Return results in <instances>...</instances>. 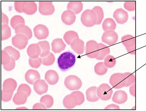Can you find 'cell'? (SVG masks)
<instances>
[{
  "label": "cell",
  "mask_w": 146,
  "mask_h": 111,
  "mask_svg": "<svg viewBox=\"0 0 146 111\" xmlns=\"http://www.w3.org/2000/svg\"><path fill=\"white\" fill-rule=\"evenodd\" d=\"M124 8L129 11H133L135 8V1H126L124 4Z\"/></svg>",
  "instance_id": "f6af8a7d"
},
{
  "label": "cell",
  "mask_w": 146,
  "mask_h": 111,
  "mask_svg": "<svg viewBox=\"0 0 146 111\" xmlns=\"http://www.w3.org/2000/svg\"><path fill=\"white\" fill-rule=\"evenodd\" d=\"M116 63V59L112 55H108L105 58L104 63L107 68H111L114 67Z\"/></svg>",
  "instance_id": "ab89813d"
},
{
  "label": "cell",
  "mask_w": 146,
  "mask_h": 111,
  "mask_svg": "<svg viewBox=\"0 0 146 111\" xmlns=\"http://www.w3.org/2000/svg\"><path fill=\"white\" fill-rule=\"evenodd\" d=\"M128 99L127 93L124 91L119 90L116 91L112 98L114 102L119 104H123L127 101Z\"/></svg>",
  "instance_id": "2e32d148"
},
{
  "label": "cell",
  "mask_w": 146,
  "mask_h": 111,
  "mask_svg": "<svg viewBox=\"0 0 146 111\" xmlns=\"http://www.w3.org/2000/svg\"><path fill=\"white\" fill-rule=\"evenodd\" d=\"M64 39L66 43L70 45L74 39L79 38L78 33L74 31H69L66 32L64 35Z\"/></svg>",
  "instance_id": "f546056e"
},
{
  "label": "cell",
  "mask_w": 146,
  "mask_h": 111,
  "mask_svg": "<svg viewBox=\"0 0 146 111\" xmlns=\"http://www.w3.org/2000/svg\"><path fill=\"white\" fill-rule=\"evenodd\" d=\"M100 47V53L98 56L96 58L98 60H103L105 57L110 52V48L102 43H99Z\"/></svg>",
  "instance_id": "4dcf8cb0"
},
{
  "label": "cell",
  "mask_w": 146,
  "mask_h": 111,
  "mask_svg": "<svg viewBox=\"0 0 146 111\" xmlns=\"http://www.w3.org/2000/svg\"><path fill=\"white\" fill-rule=\"evenodd\" d=\"M95 72L99 75H102L106 74L108 71V68L103 62L97 63L94 67Z\"/></svg>",
  "instance_id": "1f68e13d"
},
{
  "label": "cell",
  "mask_w": 146,
  "mask_h": 111,
  "mask_svg": "<svg viewBox=\"0 0 146 111\" xmlns=\"http://www.w3.org/2000/svg\"><path fill=\"white\" fill-rule=\"evenodd\" d=\"M113 92L111 88L108 84L103 83L98 88L96 93L99 98L103 100H107L111 98Z\"/></svg>",
  "instance_id": "8992f818"
},
{
  "label": "cell",
  "mask_w": 146,
  "mask_h": 111,
  "mask_svg": "<svg viewBox=\"0 0 146 111\" xmlns=\"http://www.w3.org/2000/svg\"><path fill=\"white\" fill-rule=\"evenodd\" d=\"M96 13L97 17V22L96 24H100L104 17V13L103 10L100 6H95L92 9Z\"/></svg>",
  "instance_id": "74e56055"
},
{
  "label": "cell",
  "mask_w": 146,
  "mask_h": 111,
  "mask_svg": "<svg viewBox=\"0 0 146 111\" xmlns=\"http://www.w3.org/2000/svg\"><path fill=\"white\" fill-rule=\"evenodd\" d=\"M17 85L16 81L14 79L9 78L5 80L3 85V89L10 92H13Z\"/></svg>",
  "instance_id": "603a6c76"
},
{
  "label": "cell",
  "mask_w": 146,
  "mask_h": 111,
  "mask_svg": "<svg viewBox=\"0 0 146 111\" xmlns=\"http://www.w3.org/2000/svg\"><path fill=\"white\" fill-rule=\"evenodd\" d=\"M97 88L93 86L88 88L86 91V99L88 101L90 102H95L98 100L99 98L97 96Z\"/></svg>",
  "instance_id": "484cf974"
},
{
  "label": "cell",
  "mask_w": 146,
  "mask_h": 111,
  "mask_svg": "<svg viewBox=\"0 0 146 111\" xmlns=\"http://www.w3.org/2000/svg\"><path fill=\"white\" fill-rule=\"evenodd\" d=\"M16 109H27L26 108H25V107H21V108H17Z\"/></svg>",
  "instance_id": "11a10c76"
},
{
  "label": "cell",
  "mask_w": 146,
  "mask_h": 111,
  "mask_svg": "<svg viewBox=\"0 0 146 111\" xmlns=\"http://www.w3.org/2000/svg\"><path fill=\"white\" fill-rule=\"evenodd\" d=\"M28 39L24 35L17 34L12 39L13 45L20 49H24L28 43Z\"/></svg>",
  "instance_id": "52a82bcc"
},
{
  "label": "cell",
  "mask_w": 146,
  "mask_h": 111,
  "mask_svg": "<svg viewBox=\"0 0 146 111\" xmlns=\"http://www.w3.org/2000/svg\"><path fill=\"white\" fill-rule=\"evenodd\" d=\"M126 80V87H128L135 83V75L132 73L129 72L124 73Z\"/></svg>",
  "instance_id": "f35d334b"
},
{
  "label": "cell",
  "mask_w": 146,
  "mask_h": 111,
  "mask_svg": "<svg viewBox=\"0 0 146 111\" xmlns=\"http://www.w3.org/2000/svg\"><path fill=\"white\" fill-rule=\"evenodd\" d=\"M46 107L43 104L37 103L34 104L33 107V109H46Z\"/></svg>",
  "instance_id": "f907efd6"
},
{
  "label": "cell",
  "mask_w": 146,
  "mask_h": 111,
  "mask_svg": "<svg viewBox=\"0 0 146 111\" xmlns=\"http://www.w3.org/2000/svg\"><path fill=\"white\" fill-rule=\"evenodd\" d=\"M42 63V59L40 58H30L29 59V64L32 67L37 68Z\"/></svg>",
  "instance_id": "b9f144b4"
},
{
  "label": "cell",
  "mask_w": 146,
  "mask_h": 111,
  "mask_svg": "<svg viewBox=\"0 0 146 111\" xmlns=\"http://www.w3.org/2000/svg\"><path fill=\"white\" fill-rule=\"evenodd\" d=\"M40 102L44 104L47 108H48L52 106L54 101L52 96L47 94L42 96L41 98Z\"/></svg>",
  "instance_id": "836d02e7"
},
{
  "label": "cell",
  "mask_w": 146,
  "mask_h": 111,
  "mask_svg": "<svg viewBox=\"0 0 146 111\" xmlns=\"http://www.w3.org/2000/svg\"><path fill=\"white\" fill-rule=\"evenodd\" d=\"M42 63L46 66L51 65L54 63L55 58L53 54L50 52L46 56L41 58Z\"/></svg>",
  "instance_id": "8d00e7d4"
},
{
  "label": "cell",
  "mask_w": 146,
  "mask_h": 111,
  "mask_svg": "<svg viewBox=\"0 0 146 111\" xmlns=\"http://www.w3.org/2000/svg\"><path fill=\"white\" fill-rule=\"evenodd\" d=\"M38 9L40 13L44 15H51L55 10L52 1H39Z\"/></svg>",
  "instance_id": "ba28073f"
},
{
  "label": "cell",
  "mask_w": 146,
  "mask_h": 111,
  "mask_svg": "<svg viewBox=\"0 0 146 111\" xmlns=\"http://www.w3.org/2000/svg\"><path fill=\"white\" fill-rule=\"evenodd\" d=\"M22 2L23 1H15L14 2V5L15 9L19 12H22L21 8Z\"/></svg>",
  "instance_id": "c3c4849f"
},
{
  "label": "cell",
  "mask_w": 146,
  "mask_h": 111,
  "mask_svg": "<svg viewBox=\"0 0 146 111\" xmlns=\"http://www.w3.org/2000/svg\"><path fill=\"white\" fill-rule=\"evenodd\" d=\"M129 92L131 95L134 97H135V84H132L129 87Z\"/></svg>",
  "instance_id": "816d5d0a"
},
{
  "label": "cell",
  "mask_w": 146,
  "mask_h": 111,
  "mask_svg": "<svg viewBox=\"0 0 146 111\" xmlns=\"http://www.w3.org/2000/svg\"><path fill=\"white\" fill-rule=\"evenodd\" d=\"M27 52L30 58H36L40 55L41 51L38 43H33L29 45L27 49Z\"/></svg>",
  "instance_id": "e0dca14e"
},
{
  "label": "cell",
  "mask_w": 146,
  "mask_h": 111,
  "mask_svg": "<svg viewBox=\"0 0 146 111\" xmlns=\"http://www.w3.org/2000/svg\"><path fill=\"white\" fill-rule=\"evenodd\" d=\"M100 47L99 44L94 40L88 41L86 45V54L91 58H96L100 53Z\"/></svg>",
  "instance_id": "5b68a950"
},
{
  "label": "cell",
  "mask_w": 146,
  "mask_h": 111,
  "mask_svg": "<svg viewBox=\"0 0 146 111\" xmlns=\"http://www.w3.org/2000/svg\"><path fill=\"white\" fill-rule=\"evenodd\" d=\"M109 82L111 86L115 89L126 87V80L124 73H117L113 74Z\"/></svg>",
  "instance_id": "3957f363"
},
{
  "label": "cell",
  "mask_w": 146,
  "mask_h": 111,
  "mask_svg": "<svg viewBox=\"0 0 146 111\" xmlns=\"http://www.w3.org/2000/svg\"><path fill=\"white\" fill-rule=\"evenodd\" d=\"M105 109L106 110H110V109H114V110H119L120 108L119 106L117 105L111 104L108 105L105 108Z\"/></svg>",
  "instance_id": "f5cc1de1"
},
{
  "label": "cell",
  "mask_w": 146,
  "mask_h": 111,
  "mask_svg": "<svg viewBox=\"0 0 146 111\" xmlns=\"http://www.w3.org/2000/svg\"><path fill=\"white\" fill-rule=\"evenodd\" d=\"M61 19L65 24L70 25L73 24L76 19L74 13L72 11L68 10L64 11L61 15Z\"/></svg>",
  "instance_id": "9a60e30c"
},
{
  "label": "cell",
  "mask_w": 146,
  "mask_h": 111,
  "mask_svg": "<svg viewBox=\"0 0 146 111\" xmlns=\"http://www.w3.org/2000/svg\"><path fill=\"white\" fill-rule=\"evenodd\" d=\"M77 97L78 100V105L83 104L85 100V98L83 94L80 91H75L72 92Z\"/></svg>",
  "instance_id": "bcb514c9"
},
{
  "label": "cell",
  "mask_w": 146,
  "mask_h": 111,
  "mask_svg": "<svg viewBox=\"0 0 146 111\" xmlns=\"http://www.w3.org/2000/svg\"><path fill=\"white\" fill-rule=\"evenodd\" d=\"M33 31L35 37L39 39L46 38L49 34L48 28L42 24H39L36 25Z\"/></svg>",
  "instance_id": "30bf717a"
},
{
  "label": "cell",
  "mask_w": 146,
  "mask_h": 111,
  "mask_svg": "<svg viewBox=\"0 0 146 111\" xmlns=\"http://www.w3.org/2000/svg\"><path fill=\"white\" fill-rule=\"evenodd\" d=\"M28 97L26 94L23 92L17 91L13 97V100L14 103L17 105L23 104L26 102Z\"/></svg>",
  "instance_id": "cb8c5ba5"
},
{
  "label": "cell",
  "mask_w": 146,
  "mask_h": 111,
  "mask_svg": "<svg viewBox=\"0 0 146 111\" xmlns=\"http://www.w3.org/2000/svg\"><path fill=\"white\" fill-rule=\"evenodd\" d=\"M116 27L115 22L111 18L105 19L102 24V28L105 31L109 30L114 31Z\"/></svg>",
  "instance_id": "f1b7e54d"
},
{
  "label": "cell",
  "mask_w": 146,
  "mask_h": 111,
  "mask_svg": "<svg viewBox=\"0 0 146 111\" xmlns=\"http://www.w3.org/2000/svg\"><path fill=\"white\" fill-rule=\"evenodd\" d=\"M75 55L70 51L62 53L57 60L58 66L62 71H65L72 67L76 62Z\"/></svg>",
  "instance_id": "6da1fadb"
},
{
  "label": "cell",
  "mask_w": 146,
  "mask_h": 111,
  "mask_svg": "<svg viewBox=\"0 0 146 111\" xmlns=\"http://www.w3.org/2000/svg\"><path fill=\"white\" fill-rule=\"evenodd\" d=\"M15 33L21 34L25 35L28 39L31 38L32 33L31 29L25 24H19L14 28Z\"/></svg>",
  "instance_id": "ffe728a7"
},
{
  "label": "cell",
  "mask_w": 146,
  "mask_h": 111,
  "mask_svg": "<svg viewBox=\"0 0 146 111\" xmlns=\"http://www.w3.org/2000/svg\"><path fill=\"white\" fill-rule=\"evenodd\" d=\"M63 103L66 108L71 109L78 106V100L76 96L72 92L64 98Z\"/></svg>",
  "instance_id": "8fae6325"
},
{
  "label": "cell",
  "mask_w": 146,
  "mask_h": 111,
  "mask_svg": "<svg viewBox=\"0 0 146 111\" xmlns=\"http://www.w3.org/2000/svg\"><path fill=\"white\" fill-rule=\"evenodd\" d=\"M121 41L125 48L135 46V38L132 35H127L122 37Z\"/></svg>",
  "instance_id": "4316f807"
},
{
  "label": "cell",
  "mask_w": 146,
  "mask_h": 111,
  "mask_svg": "<svg viewBox=\"0 0 146 111\" xmlns=\"http://www.w3.org/2000/svg\"><path fill=\"white\" fill-rule=\"evenodd\" d=\"M59 78L57 72L53 70L47 71L45 75V79L47 82L50 85H54L58 82Z\"/></svg>",
  "instance_id": "44dd1931"
},
{
  "label": "cell",
  "mask_w": 146,
  "mask_h": 111,
  "mask_svg": "<svg viewBox=\"0 0 146 111\" xmlns=\"http://www.w3.org/2000/svg\"><path fill=\"white\" fill-rule=\"evenodd\" d=\"M81 20L83 24L87 27H91L96 24L97 17L95 12L92 9H87L82 13Z\"/></svg>",
  "instance_id": "7a4b0ae2"
},
{
  "label": "cell",
  "mask_w": 146,
  "mask_h": 111,
  "mask_svg": "<svg viewBox=\"0 0 146 111\" xmlns=\"http://www.w3.org/2000/svg\"><path fill=\"white\" fill-rule=\"evenodd\" d=\"M52 50L55 53H59L64 50L66 45L61 38L54 39L51 43Z\"/></svg>",
  "instance_id": "7402d4cb"
},
{
  "label": "cell",
  "mask_w": 146,
  "mask_h": 111,
  "mask_svg": "<svg viewBox=\"0 0 146 111\" xmlns=\"http://www.w3.org/2000/svg\"><path fill=\"white\" fill-rule=\"evenodd\" d=\"M64 84L66 88L71 90L79 89L82 86L81 79L77 76L70 75L65 79Z\"/></svg>",
  "instance_id": "277c9868"
},
{
  "label": "cell",
  "mask_w": 146,
  "mask_h": 111,
  "mask_svg": "<svg viewBox=\"0 0 146 111\" xmlns=\"http://www.w3.org/2000/svg\"><path fill=\"white\" fill-rule=\"evenodd\" d=\"M1 40H6L11 35V30L10 27L7 24H2L1 26Z\"/></svg>",
  "instance_id": "d6a6232c"
},
{
  "label": "cell",
  "mask_w": 146,
  "mask_h": 111,
  "mask_svg": "<svg viewBox=\"0 0 146 111\" xmlns=\"http://www.w3.org/2000/svg\"><path fill=\"white\" fill-rule=\"evenodd\" d=\"M15 60L11 57L10 62L7 65H3L4 69L6 70L9 71L14 69L15 66Z\"/></svg>",
  "instance_id": "7dc6e473"
},
{
  "label": "cell",
  "mask_w": 146,
  "mask_h": 111,
  "mask_svg": "<svg viewBox=\"0 0 146 111\" xmlns=\"http://www.w3.org/2000/svg\"><path fill=\"white\" fill-rule=\"evenodd\" d=\"M40 48L41 53L40 55L41 58L47 55L50 53V47L49 44L46 41H40L38 43Z\"/></svg>",
  "instance_id": "83f0119b"
},
{
  "label": "cell",
  "mask_w": 146,
  "mask_h": 111,
  "mask_svg": "<svg viewBox=\"0 0 146 111\" xmlns=\"http://www.w3.org/2000/svg\"><path fill=\"white\" fill-rule=\"evenodd\" d=\"M11 56L5 50L1 51V63L3 65L7 64L11 61Z\"/></svg>",
  "instance_id": "60d3db41"
},
{
  "label": "cell",
  "mask_w": 146,
  "mask_h": 111,
  "mask_svg": "<svg viewBox=\"0 0 146 111\" xmlns=\"http://www.w3.org/2000/svg\"><path fill=\"white\" fill-rule=\"evenodd\" d=\"M71 47L73 51L77 54H82L84 51V43L79 38L74 39L71 43Z\"/></svg>",
  "instance_id": "ac0fdd59"
},
{
  "label": "cell",
  "mask_w": 146,
  "mask_h": 111,
  "mask_svg": "<svg viewBox=\"0 0 146 111\" xmlns=\"http://www.w3.org/2000/svg\"><path fill=\"white\" fill-rule=\"evenodd\" d=\"M22 10L27 14L32 15L37 10V6L34 1H23L22 4Z\"/></svg>",
  "instance_id": "4fadbf2b"
},
{
  "label": "cell",
  "mask_w": 146,
  "mask_h": 111,
  "mask_svg": "<svg viewBox=\"0 0 146 111\" xmlns=\"http://www.w3.org/2000/svg\"><path fill=\"white\" fill-rule=\"evenodd\" d=\"M8 18L7 16L3 12H1V25L7 24L8 25Z\"/></svg>",
  "instance_id": "681fc988"
},
{
  "label": "cell",
  "mask_w": 146,
  "mask_h": 111,
  "mask_svg": "<svg viewBox=\"0 0 146 111\" xmlns=\"http://www.w3.org/2000/svg\"><path fill=\"white\" fill-rule=\"evenodd\" d=\"M113 17L117 23L123 24L126 23L128 19L127 12L122 8H119L114 12Z\"/></svg>",
  "instance_id": "7c38bea8"
},
{
  "label": "cell",
  "mask_w": 146,
  "mask_h": 111,
  "mask_svg": "<svg viewBox=\"0 0 146 111\" xmlns=\"http://www.w3.org/2000/svg\"><path fill=\"white\" fill-rule=\"evenodd\" d=\"M132 110H135V106H134L132 108Z\"/></svg>",
  "instance_id": "9f6ffc18"
},
{
  "label": "cell",
  "mask_w": 146,
  "mask_h": 111,
  "mask_svg": "<svg viewBox=\"0 0 146 111\" xmlns=\"http://www.w3.org/2000/svg\"><path fill=\"white\" fill-rule=\"evenodd\" d=\"M4 50L6 51L9 55L13 58L15 60L18 59L20 57L19 52L11 46L6 47L5 48Z\"/></svg>",
  "instance_id": "e575fe53"
},
{
  "label": "cell",
  "mask_w": 146,
  "mask_h": 111,
  "mask_svg": "<svg viewBox=\"0 0 146 111\" xmlns=\"http://www.w3.org/2000/svg\"><path fill=\"white\" fill-rule=\"evenodd\" d=\"M13 92L6 91L3 89L1 92V99L4 102H8L11 99Z\"/></svg>",
  "instance_id": "7bdbcfd3"
},
{
  "label": "cell",
  "mask_w": 146,
  "mask_h": 111,
  "mask_svg": "<svg viewBox=\"0 0 146 111\" xmlns=\"http://www.w3.org/2000/svg\"><path fill=\"white\" fill-rule=\"evenodd\" d=\"M24 18L20 15H15L12 17L10 20V24L14 29L17 25L21 24H25Z\"/></svg>",
  "instance_id": "d590c367"
},
{
  "label": "cell",
  "mask_w": 146,
  "mask_h": 111,
  "mask_svg": "<svg viewBox=\"0 0 146 111\" xmlns=\"http://www.w3.org/2000/svg\"><path fill=\"white\" fill-rule=\"evenodd\" d=\"M25 78L26 80L29 83L33 84L36 81L40 79V76L37 71L30 69L26 72L25 74Z\"/></svg>",
  "instance_id": "d6986e66"
},
{
  "label": "cell",
  "mask_w": 146,
  "mask_h": 111,
  "mask_svg": "<svg viewBox=\"0 0 146 111\" xmlns=\"http://www.w3.org/2000/svg\"><path fill=\"white\" fill-rule=\"evenodd\" d=\"M135 46L130 47L126 48V49L128 53L131 55H135Z\"/></svg>",
  "instance_id": "db71d44e"
},
{
  "label": "cell",
  "mask_w": 146,
  "mask_h": 111,
  "mask_svg": "<svg viewBox=\"0 0 146 111\" xmlns=\"http://www.w3.org/2000/svg\"><path fill=\"white\" fill-rule=\"evenodd\" d=\"M118 39L117 34L113 30L105 31L103 33L102 37V41L109 45L115 44Z\"/></svg>",
  "instance_id": "9c48e42d"
},
{
  "label": "cell",
  "mask_w": 146,
  "mask_h": 111,
  "mask_svg": "<svg viewBox=\"0 0 146 111\" xmlns=\"http://www.w3.org/2000/svg\"><path fill=\"white\" fill-rule=\"evenodd\" d=\"M17 91H21L23 92L28 97L29 96L31 93V89L30 87L28 85L24 84L20 85Z\"/></svg>",
  "instance_id": "ee69618b"
},
{
  "label": "cell",
  "mask_w": 146,
  "mask_h": 111,
  "mask_svg": "<svg viewBox=\"0 0 146 111\" xmlns=\"http://www.w3.org/2000/svg\"><path fill=\"white\" fill-rule=\"evenodd\" d=\"M33 87L34 90L37 94L41 95L47 92L48 86L44 80L39 79L35 82Z\"/></svg>",
  "instance_id": "5bb4252c"
},
{
  "label": "cell",
  "mask_w": 146,
  "mask_h": 111,
  "mask_svg": "<svg viewBox=\"0 0 146 111\" xmlns=\"http://www.w3.org/2000/svg\"><path fill=\"white\" fill-rule=\"evenodd\" d=\"M83 4L80 1H70L68 3L67 9L73 11L75 14L80 13L82 10Z\"/></svg>",
  "instance_id": "d4e9b609"
}]
</instances>
